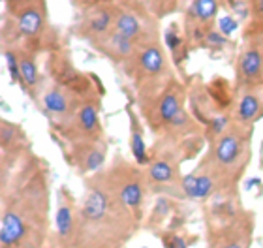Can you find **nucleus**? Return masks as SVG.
Masks as SVG:
<instances>
[{
    "label": "nucleus",
    "mask_w": 263,
    "mask_h": 248,
    "mask_svg": "<svg viewBox=\"0 0 263 248\" xmlns=\"http://www.w3.org/2000/svg\"><path fill=\"white\" fill-rule=\"evenodd\" d=\"M226 124H228V119H226V117H216V119L211 122V128H213V132L216 133V136H220L222 130L226 128Z\"/></svg>",
    "instance_id": "a878e982"
},
{
    "label": "nucleus",
    "mask_w": 263,
    "mask_h": 248,
    "mask_svg": "<svg viewBox=\"0 0 263 248\" xmlns=\"http://www.w3.org/2000/svg\"><path fill=\"white\" fill-rule=\"evenodd\" d=\"M216 11H218L216 0H194L190 13L196 17L197 21L207 23V21H211L214 15H216Z\"/></svg>",
    "instance_id": "4468645a"
},
{
    "label": "nucleus",
    "mask_w": 263,
    "mask_h": 248,
    "mask_svg": "<svg viewBox=\"0 0 263 248\" xmlns=\"http://www.w3.org/2000/svg\"><path fill=\"white\" fill-rule=\"evenodd\" d=\"M17 27H19V32L25 38L38 36L42 27H44V15H42V11L36 6H27L19 13V17H17Z\"/></svg>",
    "instance_id": "7ed1b4c3"
},
{
    "label": "nucleus",
    "mask_w": 263,
    "mask_h": 248,
    "mask_svg": "<svg viewBox=\"0 0 263 248\" xmlns=\"http://www.w3.org/2000/svg\"><path fill=\"white\" fill-rule=\"evenodd\" d=\"M27 237V222L17 211L8 209L2 215L0 224V243L2 248H15Z\"/></svg>",
    "instance_id": "f257e3e1"
},
{
    "label": "nucleus",
    "mask_w": 263,
    "mask_h": 248,
    "mask_svg": "<svg viewBox=\"0 0 263 248\" xmlns=\"http://www.w3.org/2000/svg\"><path fill=\"white\" fill-rule=\"evenodd\" d=\"M213 188H214V179L207 173H203V175H197L196 179V198L194 199H205L209 198L211 194H213Z\"/></svg>",
    "instance_id": "6ab92c4d"
},
{
    "label": "nucleus",
    "mask_w": 263,
    "mask_h": 248,
    "mask_svg": "<svg viewBox=\"0 0 263 248\" xmlns=\"http://www.w3.org/2000/svg\"><path fill=\"white\" fill-rule=\"evenodd\" d=\"M6 62H8V70H10V75H11V83H23L21 79V62L17 61L15 55L10 53V51H6Z\"/></svg>",
    "instance_id": "aec40b11"
},
{
    "label": "nucleus",
    "mask_w": 263,
    "mask_h": 248,
    "mask_svg": "<svg viewBox=\"0 0 263 248\" xmlns=\"http://www.w3.org/2000/svg\"><path fill=\"white\" fill-rule=\"evenodd\" d=\"M164 40H165V45L170 47L171 51H175L179 45H181V40H179V36H177L173 30H170V32H165V36H164Z\"/></svg>",
    "instance_id": "b1692460"
},
{
    "label": "nucleus",
    "mask_w": 263,
    "mask_h": 248,
    "mask_svg": "<svg viewBox=\"0 0 263 248\" xmlns=\"http://www.w3.org/2000/svg\"><path fill=\"white\" fill-rule=\"evenodd\" d=\"M218 25H220V32L224 34V36H230V34H231V32H235L237 27H239V23H237L231 15L220 17Z\"/></svg>",
    "instance_id": "412c9836"
},
{
    "label": "nucleus",
    "mask_w": 263,
    "mask_h": 248,
    "mask_svg": "<svg viewBox=\"0 0 263 248\" xmlns=\"http://www.w3.org/2000/svg\"><path fill=\"white\" fill-rule=\"evenodd\" d=\"M181 113H182L181 94L177 92V90H167V92L164 94L162 102H160V105H158L160 122H164V124H171V122L175 121Z\"/></svg>",
    "instance_id": "6e6552de"
},
{
    "label": "nucleus",
    "mask_w": 263,
    "mask_h": 248,
    "mask_svg": "<svg viewBox=\"0 0 263 248\" xmlns=\"http://www.w3.org/2000/svg\"><path fill=\"white\" fill-rule=\"evenodd\" d=\"M139 68L145 75H158L165 68V56L156 45H148L139 55Z\"/></svg>",
    "instance_id": "39448f33"
},
{
    "label": "nucleus",
    "mask_w": 263,
    "mask_h": 248,
    "mask_svg": "<svg viewBox=\"0 0 263 248\" xmlns=\"http://www.w3.org/2000/svg\"><path fill=\"white\" fill-rule=\"evenodd\" d=\"M73 230H76V218H73V207L71 203L64 201L61 198L59 201V207H57V233L62 241H68L73 235Z\"/></svg>",
    "instance_id": "0eeeda50"
},
{
    "label": "nucleus",
    "mask_w": 263,
    "mask_h": 248,
    "mask_svg": "<svg viewBox=\"0 0 263 248\" xmlns=\"http://www.w3.org/2000/svg\"><path fill=\"white\" fill-rule=\"evenodd\" d=\"M263 68V55L258 49H248L245 55L241 56V62H239V70H241L242 79L247 81H252L261 73Z\"/></svg>",
    "instance_id": "9b49d317"
},
{
    "label": "nucleus",
    "mask_w": 263,
    "mask_h": 248,
    "mask_svg": "<svg viewBox=\"0 0 263 248\" xmlns=\"http://www.w3.org/2000/svg\"><path fill=\"white\" fill-rule=\"evenodd\" d=\"M224 248H247V243H245V241H231V243H228Z\"/></svg>",
    "instance_id": "bb28decb"
},
{
    "label": "nucleus",
    "mask_w": 263,
    "mask_h": 248,
    "mask_svg": "<svg viewBox=\"0 0 263 248\" xmlns=\"http://www.w3.org/2000/svg\"><path fill=\"white\" fill-rule=\"evenodd\" d=\"M130 149L132 155L136 158V162L139 165H145L148 162L147 156V147H145V141L141 138V132L137 130L136 124H132V133H130Z\"/></svg>",
    "instance_id": "2eb2a0df"
},
{
    "label": "nucleus",
    "mask_w": 263,
    "mask_h": 248,
    "mask_svg": "<svg viewBox=\"0 0 263 248\" xmlns=\"http://www.w3.org/2000/svg\"><path fill=\"white\" fill-rule=\"evenodd\" d=\"M11 2H15V4H25L27 0H11Z\"/></svg>",
    "instance_id": "c85d7f7f"
},
{
    "label": "nucleus",
    "mask_w": 263,
    "mask_h": 248,
    "mask_svg": "<svg viewBox=\"0 0 263 248\" xmlns=\"http://www.w3.org/2000/svg\"><path fill=\"white\" fill-rule=\"evenodd\" d=\"M111 23H113V17L107 10H94L90 15L87 17V21H85V28H87L88 34H92V36H100V34H105L109 32L111 28Z\"/></svg>",
    "instance_id": "f8f14e48"
},
{
    "label": "nucleus",
    "mask_w": 263,
    "mask_h": 248,
    "mask_svg": "<svg viewBox=\"0 0 263 248\" xmlns=\"http://www.w3.org/2000/svg\"><path fill=\"white\" fill-rule=\"evenodd\" d=\"M256 10H258V13L263 15V0H256Z\"/></svg>",
    "instance_id": "cd10ccee"
},
{
    "label": "nucleus",
    "mask_w": 263,
    "mask_h": 248,
    "mask_svg": "<svg viewBox=\"0 0 263 248\" xmlns=\"http://www.w3.org/2000/svg\"><path fill=\"white\" fill-rule=\"evenodd\" d=\"M102 47H104L105 53H109L113 56H130L134 53V47H136V42L126 36H122V34L115 32V30H111L104 40H102ZM100 47V49H102Z\"/></svg>",
    "instance_id": "20e7f679"
},
{
    "label": "nucleus",
    "mask_w": 263,
    "mask_h": 248,
    "mask_svg": "<svg viewBox=\"0 0 263 248\" xmlns=\"http://www.w3.org/2000/svg\"><path fill=\"white\" fill-rule=\"evenodd\" d=\"M165 248H186V243H184V239L179 237V235H170V237H165Z\"/></svg>",
    "instance_id": "5701e85b"
},
{
    "label": "nucleus",
    "mask_w": 263,
    "mask_h": 248,
    "mask_svg": "<svg viewBox=\"0 0 263 248\" xmlns=\"http://www.w3.org/2000/svg\"><path fill=\"white\" fill-rule=\"evenodd\" d=\"M111 30H115V32L134 40V42H136L137 38H141V34H143L141 23H139L136 13H132V11H121V13L115 17V23H113V28H111Z\"/></svg>",
    "instance_id": "423d86ee"
},
{
    "label": "nucleus",
    "mask_w": 263,
    "mask_h": 248,
    "mask_svg": "<svg viewBox=\"0 0 263 248\" xmlns=\"http://www.w3.org/2000/svg\"><path fill=\"white\" fill-rule=\"evenodd\" d=\"M259 109H261V102L256 94H247L242 96L237 107V115L241 122H254L259 117Z\"/></svg>",
    "instance_id": "ddd939ff"
},
{
    "label": "nucleus",
    "mask_w": 263,
    "mask_h": 248,
    "mask_svg": "<svg viewBox=\"0 0 263 248\" xmlns=\"http://www.w3.org/2000/svg\"><path fill=\"white\" fill-rule=\"evenodd\" d=\"M21 79H23V87L25 88H34L38 85L40 81V75H38V70H36V64H34L32 59H21Z\"/></svg>",
    "instance_id": "f3484780"
},
{
    "label": "nucleus",
    "mask_w": 263,
    "mask_h": 248,
    "mask_svg": "<svg viewBox=\"0 0 263 248\" xmlns=\"http://www.w3.org/2000/svg\"><path fill=\"white\" fill-rule=\"evenodd\" d=\"M77 122L83 132H94L98 126V115L94 105H83L81 111L77 113Z\"/></svg>",
    "instance_id": "a211bd4d"
},
{
    "label": "nucleus",
    "mask_w": 263,
    "mask_h": 248,
    "mask_svg": "<svg viewBox=\"0 0 263 248\" xmlns=\"http://www.w3.org/2000/svg\"><path fill=\"white\" fill-rule=\"evenodd\" d=\"M205 42H207L209 47H224L226 38L222 32H209L207 36H205Z\"/></svg>",
    "instance_id": "4be33fe9"
},
{
    "label": "nucleus",
    "mask_w": 263,
    "mask_h": 248,
    "mask_svg": "<svg viewBox=\"0 0 263 248\" xmlns=\"http://www.w3.org/2000/svg\"><path fill=\"white\" fill-rule=\"evenodd\" d=\"M242 150V139L235 133H226L214 145V158L220 167H231L239 162Z\"/></svg>",
    "instance_id": "f03ea898"
},
{
    "label": "nucleus",
    "mask_w": 263,
    "mask_h": 248,
    "mask_svg": "<svg viewBox=\"0 0 263 248\" xmlns=\"http://www.w3.org/2000/svg\"><path fill=\"white\" fill-rule=\"evenodd\" d=\"M148 177L154 182H170L173 179V165L167 160H156L148 167Z\"/></svg>",
    "instance_id": "dca6fc26"
},
{
    "label": "nucleus",
    "mask_w": 263,
    "mask_h": 248,
    "mask_svg": "<svg viewBox=\"0 0 263 248\" xmlns=\"http://www.w3.org/2000/svg\"><path fill=\"white\" fill-rule=\"evenodd\" d=\"M113 190L124 201V205H126L128 209L137 211V207L143 203V190L137 179H126L124 182L119 184V188H113Z\"/></svg>",
    "instance_id": "1a4fd4ad"
},
{
    "label": "nucleus",
    "mask_w": 263,
    "mask_h": 248,
    "mask_svg": "<svg viewBox=\"0 0 263 248\" xmlns=\"http://www.w3.org/2000/svg\"><path fill=\"white\" fill-rule=\"evenodd\" d=\"M13 133H15V128L11 126L10 122H2V145H6L10 139H13Z\"/></svg>",
    "instance_id": "393cba45"
},
{
    "label": "nucleus",
    "mask_w": 263,
    "mask_h": 248,
    "mask_svg": "<svg viewBox=\"0 0 263 248\" xmlns=\"http://www.w3.org/2000/svg\"><path fill=\"white\" fill-rule=\"evenodd\" d=\"M44 109L49 113V115L55 117H62L66 113H70L71 105H70V98L68 94L61 88H53L49 92H45L44 96Z\"/></svg>",
    "instance_id": "9d476101"
}]
</instances>
